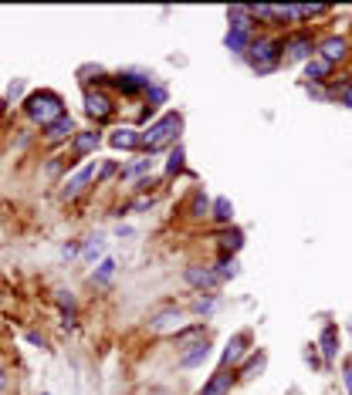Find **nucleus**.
<instances>
[{
    "label": "nucleus",
    "mask_w": 352,
    "mask_h": 395,
    "mask_svg": "<svg viewBox=\"0 0 352 395\" xmlns=\"http://www.w3.org/2000/svg\"><path fill=\"white\" fill-rule=\"evenodd\" d=\"M183 132V112H163L156 122H149L142 129V155H156V152H170L180 142Z\"/></svg>",
    "instance_id": "f257e3e1"
},
{
    "label": "nucleus",
    "mask_w": 352,
    "mask_h": 395,
    "mask_svg": "<svg viewBox=\"0 0 352 395\" xmlns=\"http://www.w3.org/2000/svg\"><path fill=\"white\" fill-rule=\"evenodd\" d=\"M24 112H27V118H31L34 125L48 129L51 122H58L61 115H65V98H61L58 92H51V88H41V92L27 95Z\"/></svg>",
    "instance_id": "f03ea898"
},
{
    "label": "nucleus",
    "mask_w": 352,
    "mask_h": 395,
    "mask_svg": "<svg viewBox=\"0 0 352 395\" xmlns=\"http://www.w3.org/2000/svg\"><path fill=\"white\" fill-rule=\"evenodd\" d=\"M248 64L255 68L257 75H271L281 68V38H274V34H255L251 41V48H248Z\"/></svg>",
    "instance_id": "7ed1b4c3"
},
{
    "label": "nucleus",
    "mask_w": 352,
    "mask_h": 395,
    "mask_svg": "<svg viewBox=\"0 0 352 395\" xmlns=\"http://www.w3.org/2000/svg\"><path fill=\"white\" fill-rule=\"evenodd\" d=\"M315 44L318 41L312 38V31H295L288 38L281 41V57H285V64H305V61H312L315 57Z\"/></svg>",
    "instance_id": "20e7f679"
},
{
    "label": "nucleus",
    "mask_w": 352,
    "mask_h": 395,
    "mask_svg": "<svg viewBox=\"0 0 352 395\" xmlns=\"http://www.w3.org/2000/svg\"><path fill=\"white\" fill-rule=\"evenodd\" d=\"M183 281H187V287H194V291H200V294H214V291L224 287V281L217 277L214 267H203V263L183 267Z\"/></svg>",
    "instance_id": "39448f33"
},
{
    "label": "nucleus",
    "mask_w": 352,
    "mask_h": 395,
    "mask_svg": "<svg viewBox=\"0 0 352 395\" xmlns=\"http://www.w3.org/2000/svg\"><path fill=\"white\" fill-rule=\"evenodd\" d=\"M85 115L92 118V122H109L112 115H116V98L109 92H102V88H85Z\"/></svg>",
    "instance_id": "423d86ee"
},
{
    "label": "nucleus",
    "mask_w": 352,
    "mask_h": 395,
    "mask_svg": "<svg viewBox=\"0 0 352 395\" xmlns=\"http://www.w3.org/2000/svg\"><path fill=\"white\" fill-rule=\"evenodd\" d=\"M92 183H98V162H85L79 172H72V176L65 179V186H61V200H79Z\"/></svg>",
    "instance_id": "0eeeda50"
},
{
    "label": "nucleus",
    "mask_w": 352,
    "mask_h": 395,
    "mask_svg": "<svg viewBox=\"0 0 352 395\" xmlns=\"http://www.w3.org/2000/svg\"><path fill=\"white\" fill-rule=\"evenodd\" d=\"M251 355V331H237L231 335V341L224 345V352H220V368H234L244 361V358Z\"/></svg>",
    "instance_id": "6e6552de"
},
{
    "label": "nucleus",
    "mask_w": 352,
    "mask_h": 395,
    "mask_svg": "<svg viewBox=\"0 0 352 395\" xmlns=\"http://www.w3.org/2000/svg\"><path fill=\"white\" fill-rule=\"evenodd\" d=\"M187 311L183 307H176V304H166V307H159L156 314L149 318V331H156V335H176L183 324H187Z\"/></svg>",
    "instance_id": "1a4fd4ad"
},
{
    "label": "nucleus",
    "mask_w": 352,
    "mask_h": 395,
    "mask_svg": "<svg viewBox=\"0 0 352 395\" xmlns=\"http://www.w3.org/2000/svg\"><path fill=\"white\" fill-rule=\"evenodd\" d=\"M153 81H156V78L146 75V71H119V75H112V85H116L126 98H139V95H146V88H149Z\"/></svg>",
    "instance_id": "9d476101"
},
{
    "label": "nucleus",
    "mask_w": 352,
    "mask_h": 395,
    "mask_svg": "<svg viewBox=\"0 0 352 395\" xmlns=\"http://www.w3.org/2000/svg\"><path fill=\"white\" fill-rule=\"evenodd\" d=\"M315 57H322L325 64H342L346 57H349V41L339 38V34H329V38H322L315 44Z\"/></svg>",
    "instance_id": "9b49d317"
},
{
    "label": "nucleus",
    "mask_w": 352,
    "mask_h": 395,
    "mask_svg": "<svg viewBox=\"0 0 352 395\" xmlns=\"http://www.w3.org/2000/svg\"><path fill=\"white\" fill-rule=\"evenodd\" d=\"M98 146H102V132H95V129L75 132V139H72V159H68V166H75V162H81V159H88V155H92Z\"/></svg>",
    "instance_id": "f8f14e48"
},
{
    "label": "nucleus",
    "mask_w": 352,
    "mask_h": 395,
    "mask_svg": "<svg viewBox=\"0 0 352 395\" xmlns=\"http://www.w3.org/2000/svg\"><path fill=\"white\" fill-rule=\"evenodd\" d=\"M109 146L122 149V152H142V129H136V125H119L109 135Z\"/></svg>",
    "instance_id": "ddd939ff"
},
{
    "label": "nucleus",
    "mask_w": 352,
    "mask_h": 395,
    "mask_svg": "<svg viewBox=\"0 0 352 395\" xmlns=\"http://www.w3.org/2000/svg\"><path fill=\"white\" fill-rule=\"evenodd\" d=\"M237 385V372L234 368H217L214 375L203 382V389L196 395H231V389Z\"/></svg>",
    "instance_id": "4468645a"
},
{
    "label": "nucleus",
    "mask_w": 352,
    "mask_h": 395,
    "mask_svg": "<svg viewBox=\"0 0 352 395\" xmlns=\"http://www.w3.org/2000/svg\"><path fill=\"white\" fill-rule=\"evenodd\" d=\"M203 338H207V324H203V321H190V324H183L176 335H170V341L176 345V352H187V348L200 345Z\"/></svg>",
    "instance_id": "2eb2a0df"
},
{
    "label": "nucleus",
    "mask_w": 352,
    "mask_h": 395,
    "mask_svg": "<svg viewBox=\"0 0 352 395\" xmlns=\"http://www.w3.org/2000/svg\"><path fill=\"white\" fill-rule=\"evenodd\" d=\"M322 358H325V365H332L335 358H339V348H342V335H339V324H325L322 328V335H318V345H315Z\"/></svg>",
    "instance_id": "dca6fc26"
},
{
    "label": "nucleus",
    "mask_w": 352,
    "mask_h": 395,
    "mask_svg": "<svg viewBox=\"0 0 352 395\" xmlns=\"http://www.w3.org/2000/svg\"><path fill=\"white\" fill-rule=\"evenodd\" d=\"M217 247H220V254H227V257H237L241 250H244V230L241 226H220L217 230Z\"/></svg>",
    "instance_id": "f3484780"
},
{
    "label": "nucleus",
    "mask_w": 352,
    "mask_h": 395,
    "mask_svg": "<svg viewBox=\"0 0 352 395\" xmlns=\"http://www.w3.org/2000/svg\"><path fill=\"white\" fill-rule=\"evenodd\" d=\"M75 132H79L75 129V118L65 112L58 122H51V125L44 129V142H48V146H58V142H65V139H75Z\"/></svg>",
    "instance_id": "a211bd4d"
},
{
    "label": "nucleus",
    "mask_w": 352,
    "mask_h": 395,
    "mask_svg": "<svg viewBox=\"0 0 352 395\" xmlns=\"http://www.w3.org/2000/svg\"><path fill=\"white\" fill-rule=\"evenodd\" d=\"M264 365H268V355H264V352H251V355L237 365V382H251V378H257L261 372H264Z\"/></svg>",
    "instance_id": "6ab92c4d"
},
{
    "label": "nucleus",
    "mask_w": 352,
    "mask_h": 395,
    "mask_svg": "<svg viewBox=\"0 0 352 395\" xmlns=\"http://www.w3.org/2000/svg\"><path fill=\"white\" fill-rule=\"evenodd\" d=\"M227 27H234V31H251V34H255V18H251V7H244V4L227 7Z\"/></svg>",
    "instance_id": "aec40b11"
},
{
    "label": "nucleus",
    "mask_w": 352,
    "mask_h": 395,
    "mask_svg": "<svg viewBox=\"0 0 352 395\" xmlns=\"http://www.w3.org/2000/svg\"><path fill=\"white\" fill-rule=\"evenodd\" d=\"M325 81H332V64H325L322 57L305 61V85H325Z\"/></svg>",
    "instance_id": "412c9836"
},
{
    "label": "nucleus",
    "mask_w": 352,
    "mask_h": 395,
    "mask_svg": "<svg viewBox=\"0 0 352 395\" xmlns=\"http://www.w3.org/2000/svg\"><path fill=\"white\" fill-rule=\"evenodd\" d=\"M251 41L255 34L251 31H234V27H227V34H224V48L231 51V55H248V48H251Z\"/></svg>",
    "instance_id": "4be33fe9"
},
{
    "label": "nucleus",
    "mask_w": 352,
    "mask_h": 395,
    "mask_svg": "<svg viewBox=\"0 0 352 395\" xmlns=\"http://www.w3.org/2000/svg\"><path fill=\"white\" fill-rule=\"evenodd\" d=\"M180 172H187V149H183V142H176L170 155H166V166H163V176L166 179H176Z\"/></svg>",
    "instance_id": "5701e85b"
},
{
    "label": "nucleus",
    "mask_w": 352,
    "mask_h": 395,
    "mask_svg": "<svg viewBox=\"0 0 352 395\" xmlns=\"http://www.w3.org/2000/svg\"><path fill=\"white\" fill-rule=\"evenodd\" d=\"M210 358V341L203 338L200 345H194V348H187L183 355H180V368H200L203 361Z\"/></svg>",
    "instance_id": "b1692460"
},
{
    "label": "nucleus",
    "mask_w": 352,
    "mask_h": 395,
    "mask_svg": "<svg viewBox=\"0 0 352 395\" xmlns=\"http://www.w3.org/2000/svg\"><path fill=\"white\" fill-rule=\"evenodd\" d=\"M210 220L217 226H231L234 223V203L227 200V196H217L214 203H210Z\"/></svg>",
    "instance_id": "393cba45"
},
{
    "label": "nucleus",
    "mask_w": 352,
    "mask_h": 395,
    "mask_svg": "<svg viewBox=\"0 0 352 395\" xmlns=\"http://www.w3.org/2000/svg\"><path fill=\"white\" fill-rule=\"evenodd\" d=\"M214 270H217V277L227 284V281H234L237 274H241V261H237V257H227V254H220L217 263H214Z\"/></svg>",
    "instance_id": "a878e982"
},
{
    "label": "nucleus",
    "mask_w": 352,
    "mask_h": 395,
    "mask_svg": "<svg viewBox=\"0 0 352 395\" xmlns=\"http://www.w3.org/2000/svg\"><path fill=\"white\" fill-rule=\"evenodd\" d=\"M149 166H153V155H142V159H136V162H129V166H122V172H119V176H122V179H126V183H133V179H142V176H146V172H149Z\"/></svg>",
    "instance_id": "bb28decb"
},
{
    "label": "nucleus",
    "mask_w": 352,
    "mask_h": 395,
    "mask_svg": "<svg viewBox=\"0 0 352 395\" xmlns=\"http://www.w3.org/2000/svg\"><path fill=\"white\" fill-rule=\"evenodd\" d=\"M116 270H119V263L112 261V257H105V261L98 263V270H92V284H95V287H105V284H112Z\"/></svg>",
    "instance_id": "cd10ccee"
},
{
    "label": "nucleus",
    "mask_w": 352,
    "mask_h": 395,
    "mask_svg": "<svg viewBox=\"0 0 352 395\" xmlns=\"http://www.w3.org/2000/svg\"><path fill=\"white\" fill-rule=\"evenodd\" d=\"M210 203H214V200H207V196L196 189L194 196H190V207H187V213H190L194 220H207V216H210Z\"/></svg>",
    "instance_id": "c85d7f7f"
},
{
    "label": "nucleus",
    "mask_w": 352,
    "mask_h": 395,
    "mask_svg": "<svg viewBox=\"0 0 352 395\" xmlns=\"http://www.w3.org/2000/svg\"><path fill=\"white\" fill-rule=\"evenodd\" d=\"M295 14H298V24H302V20H312V18L329 14V7H325V4H295Z\"/></svg>",
    "instance_id": "c756f323"
},
{
    "label": "nucleus",
    "mask_w": 352,
    "mask_h": 395,
    "mask_svg": "<svg viewBox=\"0 0 352 395\" xmlns=\"http://www.w3.org/2000/svg\"><path fill=\"white\" fill-rule=\"evenodd\" d=\"M166 98H170V92H166V85H159V81H153V85L146 88V102H149V112H153V109H159V105H166Z\"/></svg>",
    "instance_id": "7c9ffc66"
},
{
    "label": "nucleus",
    "mask_w": 352,
    "mask_h": 395,
    "mask_svg": "<svg viewBox=\"0 0 352 395\" xmlns=\"http://www.w3.org/2000/svg\"><path fill=\"white\" fill-rule=\"evenodd\" d=\"M214 311H217V298H214V294L196 298V301H194V314H196V318H210Z\"/></svg>",
    "instance_id": "2f4dec72"
},
{
    "label": "nucleus",
    "mask_w": 352,
    "mask_h": 395,
    "mask_svg": "<svg viewBox=\"0 0 352 395\" xmlns=\"http://www.w3.org/2000/svg\"><path fill=\"white\" fill-rule=\"evenodd\" d=\"M332 92L335 98H339V105H346V109H352V81H339V85H332Z\"/></svg>",
    "instance_id": "473e14b6"
},
{
    "label": "nucleus",
    "mask_w": 352,
    "mask_h": 395,
    "mask_svg": "<svg viewBox=\"0 0 352 395\" xmlns=\"http://www.w3.org/2000/svg\"><path fill=\"white\" fill-rule=\"evenodd\" d=\"M102 250H105V240H102V237H92V240L85 244V261H95V257H102Z\"/></svg>",
    "instance_id": "72a5a7b5"
},
{
    "label": "nucleus",
    "mask_w": 352,
    "mask_h": 395,
    "mask_svg": "<svg viewBox=\"0 0 352 395\" xmlns=\"http://www.w3.org/2000/svg\"><path fill=\"white\" fill-rule=\"evenodd\" d=\"M116 172H122V166H119V162H98V183L112 179Z\"/></svg>",
    "instance_id": "f704fd0d"
},
{
    "label": "nucleus",
    "mask_w": 352,
    "mask_h": 395,
    "mask_svg": "<svg viewBox=\"0 0 352 395\" xmlns=\"http://www.w3.org/2000/svg\"><path fill=\"white\" fill-rule=\"evenodd\" d=\"M149 207H153V196H149V193H142V196H139V200L126 209V213H142V209H149ZM119 216H122V213H119Z\"/></svg>",
    "instance_id": "c9c22d12"
},
{
    "label": "nucleus",
    "mask_w": 352,
    "mask_h": 395,
    "mask_svg": "<svg viewBox=\"0 0 352 395\" xmlns=\"http://www.w3.org/2000/svg\"><path fill=\"white\" fill-rule=\"evenodd\" d=\"M24 78H18V81H11V88H7V102H20V95H24Z\"/></svg>",
    "instance_id": "e433bc0d"
},
{
    "label": "nucleus",
    "mask_w": 352,
    "mask_h": 395,
    "mask_svg": "<svg viewBox=\"0 0 352 395\" xmlns=\"http://www.w3.org/2000/svg\"><path fill=\"white\" fill-rule=\"evenodd\" d=\"M342 382H346V392L352 395V358L349 361H342Z\"/></svg>",
    "instance_id": "4c0bfd02"
},
{
    "label": "nucleus",
    "mask_w": 352,
    "mask_h": 395,
    "mask_svg": "<svg viewBox=\"0 0 352 395\" xmlns=\"http://www.w3.org/2000/svg\"><path fill=\"white\" fill-rule=\"evenodd\" d=\"M305 92L312 95L315 102H325V98H329V92H325V88H322V85H305Z\"/></svg>",
    "instance_id": "58836bf2"
},
{
    "label": "nucleus",
    "mask_w": 352,
    "mask_h": 395,
    "mask_svg": "<svg viewBox=\"0 0 352 395\" xmlns=\"http://www.w3.org/2000/svg\"><path fill=\"white\" fill-rule=\"evenodd\" d=\"M153 186H156V176H142V179H139V183H136V189H139V193H149V189H153Z\"/></svg>",
    "instance_id": "ea45409f"
},
{
    "label": "nucleus",
    "mask_w": 352,
    "mask_h": 395,
    "mask_svg": "<svg viewBox=\"0 0 352 395\" xmlns=\"http://www.w3.org/2000/svg\"><path fill=\"white\" fill-rule=\"evenodd\" d=\"M27 341H31V345H41V348L48 345V341H44V335H38V331H27Z\"/></svg>",
    "instance_id": "a19ab883"
},
{
    "label": "nucleus",
    "mask_w": 352,
    "mask_h": 395,
    "mask_svg": "<svg viewBox=\"0 0 352 395\" xmlns=\"http://www.w3.org/2000/svg\"><path fill=\"white\" fill-rule=\"evenodd\" d=\"M61 254H65V257H75V254H79V244H65L61 247Z\"/></svg>",
    "instance_id": "79ce46f5"
},
{
    "label": "nucleus",
    "mask_w": 352,
    "mask_h": 395,
    "mask_svg": "<svg viewBox=\"0 0 352 395\" xmlns=\"http://www.w3.org/2000/svg\"><path fill=\"white\" fill-rule=\"evenodd\" d=\"M4 389H7V372L0 368V392H4Z\"/></svg>",
    "instance_id": "37998d69"
},
{
    "label": "nucleus",
    "mask_w": 352,
    "mask_h": 395,
    "mask_svg": "<svg viewBox=\"0 0 352 395\" xmlns=\"http://www.w3.org/2000/svg\"><path fill=\"white\" fill-rule=\"evenodd\" d=\"M38 395H44V392H38Z\"/></svg>",
    "instance_id": "c03bdc74"
}]
</instances>
